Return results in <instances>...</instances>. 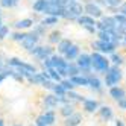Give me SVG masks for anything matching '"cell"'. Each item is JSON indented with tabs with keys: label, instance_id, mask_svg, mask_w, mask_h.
Listing matches in <instances>:
<instances>
[{
	"label": "cell",
	"instance_id": "cell-21",
	"mask_svg": "<svg viewBox=\"0 0 126 126\" xmlns=\"http://www.w3.org/2000/svg\"><path fill=\"white\" fill-rule=\"evenodd\" d=\"M70 80L76 85H88V78H82V76H71Z\"/></svg>",
	"mask_w": 126,
	"mask_h": 126
},
{
	"label": "cell",
	"instance_id": "cell-22",
	"mask_svg": "<svg viewBox=\"0 0 126 126\" xmlns=\"http://www.w3.org/2000/svg\"><path fill=\"white\" fill-rule=\"evenodd\" d=\"M46 5H47V0H37V2L33 3V11L43 12L44 8H46Z\"/></svg>",
	"mask_w": 126,
	"mask_h": 126
},
{
	"label": "cell",
	"instance_id": "cell-24",
	"mask_svg": "<svg viewBox=\"0 0 126 126\" xmlns=\"http://www.w3.org/2000/svg\"><path fill=\"white\" fill-rule=\"evenodd\" d=\"M61 85L65 91H73V88H75V84L71 80H61Z\"/></svg>",
	"mask_w": 126,
	"mask_h": 126
},
{
	"label": "cell",
	"instance_id": "cell-26",
	"mask_svg": "<svg viewBox=\"0 0 126 126\" xmlns=\"http://www.w3.org/2000/svg\"><path fill=\"white\" fill-rule=\"evenodd\" d=\"M47 73H49V76L52 78V79H55V80H58V82H59V80H61V76H59V73H58V71L55 70V68H47Z\"/></svg>",
	"mask_w": 126,
	"mask_h": 126
},
{
	"label": "cell",
	"instance_id": "cell-27",
	"mask_svg": "<svg viewBox=\"0 0 126 126\" xmlns=\"http://www.w3.org/2000/svg\"><path fill=\"white\" fill-rule=\"evenodd\" d=\"M52 90L56 93V97H59V96H64V94H65V90L62 88V85H61V84H59V85H53V87H52Z\"/></svg>",
	"mask_w": 126,
	"mask_h": 126
},
{
	"label": "cell",
	"instance_id": "cell-11",
	"mask_svg": "<svg viewBox=\"0 0 126 126\" xmlns=\"http://www.w3.org/2000/svg\"><path fill=\"white\" fill-rule=\"evenodd\" d=\"M110 96L114 99V100H120V99H123L126 94H125V90H122V88H119V87H111Z\"/></svg>",
	"mask_w": 126,
	"mask_h": 126
},
{
	"label": "cell",
	"instance_id": "cell-43",
	"mask_svg": "<svg viewBox=\"0 0 126 126\" xmlns=\"http://www.w3.org/2000/svg\"><path fill=\"white\" fill-rule=\"evenodd\" d=\"M0 26H2V20H0Z\"/></svg>",
	"mask_w": 126,
	"mask_h": 126
},
{
	"label": "cell",
	"instance_id": "cell-29",
	"mask_svg": "<svg viewBox=\"0 0 126 126\" xmlns=\"http://www.w3.org/2000/svg\"><path fill=\"white\" fill-rule=\"evenodd\" d=\"M105 5L110 8H119L122 5V0H105Z\"/></svg>",
	"mask_w": 126,
	"mask_h": 126
},
{
	"label": "cell",
	"instance_id": "cell-40",
	"mask_svg": "<svg viewBox=\"0 0 126 126\" xmlns=\"http://www.w3.org/2000/svg\"><path fill=\"white\" fill-rule=\"evenodd\" d=\"M115 126H125V125H123V122H122V120H117V123H115Z\"/></svg>",
	"mask_w": 126,
	"mask_h": 126
},
{
	"label": "cell",
	"instance_id": "cell-1",
	"mask_svg": "<svg viewBox=\"0 0 126 126\" xmlns=\"http://www.w3.org/2000/svg\"><path fill=\"white\" fill-rule=\"evenodd\" d=\"M91 67L97 71H106L110 68V59L102 56L100 53H93L91 55Z\"/></svg>",
	"mask_w": 126,
	"mask_h": 126
},
{
	"label": "cell",
	"instance_id": "cell-30",
	"mask_svg": "<svg viewBox=\"0 0 126 126\" xmlns=\"http://www.w3.org/2000/svg\"><path fill=\"white\" fill-rule=\"evenodd\" d=\"M58 23V17H50V18H46L43 20V26H52V24H56Z\"/></svg>",
	"mask_w": 126,
	"mask_h": 126
},
{
	"label": "cell",
	"instance_id": "cell-31",
	"mask_svg": "<svg viewBox=\"0 0 126 126\" xmlns=\"http://www.w3.org/2000/svg\"><path fill=\"white\" fill-rule=\"evenodd\" d=\"M17 3H18V0H2V6H5V8H12Z\"/></svg>",
	"mask_w": 126,
	"mask_h": 126
},
{
	"label": "cell",
	"instance_id": "cell-14",
	"mask_svg": "<svg viewBox=\"0 0 126 126\" xmlns=\"http://www.w3.org/2000/svg\"><path fill=\"white\" fill-rule=\"evenodd\" d=\"M99 114H100V117L103 120H110V119H112V110L110 106H102L100 110H99Z\"/></svg>",
	"mask_w": 126,
	"mask_h": 126
},
{
	"label": "cell",
	"instance_id": "cell-3",
	"mask_svg": "<svg viewBox=\"0 0 126 126\" xmlns=\"http://www.w3.org/2000/svg\"><path fill=\"white\" fill-rule=\"evenodd\" d=\"M43 12H46V14H49L52 17H62V14H64V8L47 0V5H46V8H44Z\"/></svg>",
	"mask_w": 126,
	"mask_h": 126
},
{
	"label": "cell",
	"instance_id": "cell-5",
	"mask_svg": "<svg viewBox=\"0 0 126 126\" xmlns=\"http://www.w3.org/2000/svg\"><path fill=\"white\" fill-rule=\"evenodd\" d=\"M37 41H38V35L37 33H26L24 35V38L21 40V44H23V47L26 50H32L37 47Z\"/></svg>",
	"mask_w": 126,
	"mask_h": 126
},
{
	"label": "cell",
	"instance_id": "cell-20",
	"mask_svg": "<svg viewBox=\"0 0 126 126\" xmlns=\"http://www.w3.org/2000/svg\"><path fill=\"white\" fill-rule=\"evenodd\" d=\"M70 46H71V41H70V40H61V41L58 43V52L65 53Z\"/></svg>",
	"mask_w": 126,
	"mask_h": 126
},
{
	"label": "cell",
	"instance_id": "cell-9",
	"mask_svg": "<svg viewBox=\"0 0 126 126\" xmlns=\"http://www.w3.org/2000/svg\"><path fill=\"white\" fill-rule=\"evenodd\" d=\"M85 12H88V15L90 17H102V11H100V8H99L97 5H94V3H87L85 5Z\"/></svg>",
	"mask_w": 126,
	"mask_h": 126
},
{
	"label": "cell",
	"instance_id": "cell-8",
	"mask_svg": "<svg viewBox=\"0 0 126 126\" xmlns=\"http://www.w3.org/2000/svg\"><path fill=\"white\" fill-rule=\"evenodd\" d=\"M79 70H82V71H87L90 67H91V56H88V55H78V64Z\"/></svg>",
	"mask_w": 126,
	"mask_h": 126
},
{
	"label": "cell",
	"instance_id": "cell-6",
	"mask_svg": "<svg viewBox=\"0 0 126 126\" xmlns=\"http://www.w3.org/2000/svg\"><path fill=\"white\" fill-rule=\"evenodd\" d=\"M93 47L100 50V52H105V53H112L114 49H115V43H110V41H97L93 44Z\"/></svg>",
	"mask_w": 126,
	"mask_h": 126
},
{
	"label": "cell",
	"instance_id": "cell-39",
	"mask_svg": "<svg viewBox=\"0 0 126 126\" xmlns=\"http://www.w3.org/2000/svg\"><path fill=\"white\" fill-rule=\"evenodd\" d=\"M5 70V64H3V61H0V71H3Z\"/></svg>",
	"mask_w": 126,
	"mask_h": 126
},
{
	"label": "cell",
	"instance_id": "cell-23",
	"mask_svg": "<svg viewBox=\"0 0 126 126\" xmlns=\"http://www.w3.org/2000/svg\"><path fill=\"white\" fill-rule=\"evenodd\" d=\"M73 110H75V108L71 106V105H64V106L61 108V115H64V117H68V115H71V114L75 112Z\"/></svg>",
	"mask_w": 126,
	"mask_h": 126
},
{
	"label": "cell",
	"instance_id": "cell-15",
	"mask_svg": "<svg viewBox=\"0 0 126 126\" xmlns=\"http://www.w3.org/2000/svg\"><path fill=\"white\" fill-rule=\"evenodd\" d=\"M78 21H79V24H82L84 28H85V26H94L96 24L94 20H93V17H88V15H80V17H78Z\"/></svg>",
	"mask_w": 126,
	"mask_h": 126
},
{
	"label": "cell",
	"instance_id": "cell-38",
	"mask_svg": "<svg viewBox=\"0 0 126 126\" xmlns=\"http://www.w3.org/2000/svg\"><path fill=\"white\" fill-rule=\"evenodd\" d=\"M119 11H120V14H122V15H126V2H125L123 5H120V6H119Z\"/></svg>",
	"mask_w": 126,
	"mask_h": 126
},
{
	"label": "cell",
	"instance_id": "cell-35",
	"mask_svg": "<svg viewBox=\"0 0 126 126\" xmlns=\"http://www.w3.org/2000/svg\"><path fill=\"white\" fill-rule=\"evenodd\" d=\"M119 102V105H120V108H123V110L126 111V96L123 97V99H120V100H117Z\"/></svg>",
	"mask_w": 126,
	"mask_h": 126
},
{
	"label": "cell",
	"instance_id": "cell-36",
	"mask_svg": "<svg viewBox=\"0 0 126 126\" xmlns=\"http://www.w3.org/2000/svg\"><path fill=\"white\" fill-rule=\"evenodd\" d=\"M37 126H47L46 122H44V119H43V115H40L37 119Z\"/></svg>",
	"mask_w": 126,
	"mask_h": 126
},
{
	"label": "cell",
	"instance_id": "cell-28",
	"mask_svg": "<svg viewBox=\"0 0 126 126\" xmlns=\"http://www.w3.org/2000/svg\"><path fill=\"white\" fill-rule=\"evenodd\" d=\"M88 85H91L93 88H96V90H99L100 88V82H99V79L97 78H88Z\"/></svg>",
	"mask_w": 126,
	"mask_h": 126
},
{
	"label": "cell",
	"instance_id": "cell-7",
	"mask_svg": "<svg viewBox=\"0 0 126 126\" xmlns=\"http://www.w3.org/2000/svg\"><path fill=\"white\" fill-rule=\"evenodd\" d=\"M31 53L43 61V59H46V58H49V56L52 55V49H50V47H46V46H43V47H35V49L31 50Z\"/></svg>",
	"mask_w": 126,
	"mask_h": 126
},
{
	"label": "cell",
	"instance_id": "cell-34",
	"mask_svg": "<svg viewBox=\"0 0 126 126\" xmlns=\"http://www.w3.org/2000/svg\"><path fill=\"white\" fill-rule=\"evenodd\" d=\"M111 61L114 62V64H122V56H119V55H112V58H111Z\"/></svg>",
	"mask_w": 126,
	"mask_h": 126
},
{
	"label": "cell",
	"instance_id": "cell-16",
	"mask_svg": "<svg viewBox=\"0 0 126 126\" xmlns=\"http://www.w3.org/2000/svg\"><path fill=\"white\" fill-rule=\"evenodd\" d=\"M44 103H46V106L47 108H55L59 102H58V99H56V96H46L44 97Z\"/></svg>",
	"mask_w": 126,
	"mask_h": 126
},
{
	"label": "cell",
	"instance_id": "cell-33",
	"mask_svg": "<svg viewBox=\"0 0 126 126\" xmlns=\"http://www.w3.org/2000/svg\"><path fill=\"white\" fill-rule=\"evenodd\" d=\"M24 35H26V33H23V32H21V33H20V32H17V33L12 35V38H14L15 41H21V40L24 38Z\"/></svg>",
	"mask_w": 126,
	"mask_h": 126
},
{
	"label": "cell",
	"instance_id": "cell-37",
	"mask_svg": "<svg viewBox=\"0 0 126 126\" xmlns=\"http://www.w3.org/2000/svg\"><path fill=\"white\" fill-rule=\"evenodd\" d=\"M43 87H46V88H52L53 87V84L50 82V79H46V80H43V84H41Z\"/></svg>",
	"mask_w": 126,
	"mask_h": 126
},
{
	"label": "cell",
	"instance_id": "cell-41",
	"mask_svg": "<svg viewBox=\"0 0 126 126\" xmlns=\"http://www.w3.org/2000/svg\"><path fill=\"white\" fill-rule=\"evenodd\" d=\"M0 126H5V123H3V120L0 119Z\"/></svg>",
	"mask_w": 126,
	"mask_h": 126
},
{
	"label": "cell",
	"instance_id": "cell-10",
	"mask_svg": "<svg viewBox=\"0 0 126 126\" xmlns=\"http://www.w3.org/2000/svg\"><path fill=\"white\" fill-rule=\"evenodd\" d=\"M80 122H82V115L73 112L71 115H68L65 119V126H78Z\"/></svg>",
	"mask_w": 126,
	"mask_h": 126
},
{
	"label": "cell",
	"instance_id": "cell-25",
	"mask_svg": "<svg viewBox=\"0 0 126 126\" xmlns=\"http://www.w3.org/2000/svg\"><path fill=\"white\" fill-rule=\"evenodd\" d=\"M49 41H50L52 44L59 43V41H61V33H59V32H52L50 37H49Z\"/></svg>",
	"mask_w": 126,
	"mask_h": 126
},
{
	"label": "cell",
	"instance_id": "cell-42",
	"mask_svg": "<svg viewBox=\"0 0 126 126\" xmlns=\"http://www.w3.org/2000/svg\"><path fill=\"white\" fill-rule=\"evenodd\" d=\"M14 126H21V125H14Z\"/></svg>",
	"mask_w": 126,
	"mask_h": 126
},
{
	"label": "cell",
	"instance_id": "cell-18",
	"mask_svg": "<svg viewBox=\"0 0 126 126\" xmlns=\"http://www.w3.org/2000/svg\"><path fill=\"white\" fill-rule=\"evenodd\" d=\"M65 71H67V75L71 78V76H78L79 75V67L76 65V64H67V68H65Z\"/></svg>",
	"mask_w": 126,
	"mask_h": 126
},
{
	"label": "cell",
	"instance_id": "cell-19",
	"mask_svg": "<svg viewBox=\"0 0 126 126\" xmlns=\"http://www.w3.org/2000/svg\"><path fill=\"white\" fill-rule=\"evenodd\" d=\"M43 119H44V122H46L47 126H52L53 123H55V112H53V111H47L46 114H43Z\"/></svg>",
	"mask_w": 126,
	"mask_h": 126
},
{
	"label": "cell",
	"instance_id": "cell-13",
	"mask_svg": "<svg viewBox=\"0 0 126 126\" xmlns=\"http://www.w3.org/2000/svg\"><path fill=\"white\" fill-rule=\"evenodd\" d=\"M97 102L96 100H91V99H85L84 100V110L87 111V112H94L96 110H97Z\"/></svg>",
	"mask_w": 126,
	"mask_h": 126
},
{
	"label": "cell",
	"instance_id": "cell-12",
	"mask_svg": "<svg viewBox=\"0 0 126 126\" xmlns=\"http://www.w3.org/2000/svg\"><path fill=\"white\" fill-rule=\"evenodd\" d=\"M78 55H79V47L78 46H71L67 49V52L64 53V56H65V59H70V61H73L75 58H78Z\"/></svg>",
	"mask_w": 126,
	"mask_h": 126
},
{
	"label": "cell",
	"instance_id": "cell-32",
	"mask_svg": "<svg viewBox=\"0 0 126 126\" xmlns=\"http://www.w3.org/2000/svg\"><path fill=\"white\" fill-rule=\"evenodd\" d=\"M6 33H8V28L6 26H0V40H3L6 37Z\"/></svg>",
	"mask_w": 126,
	"mask_h": 126
},
{
	"label": "cell",
	"instance_id": "cell-4",
	"mask_svg": "<svg viewBox=\"0 0 126 126\" xmlns=\"http://www.w3.org/2000/svg\"><path fill=\"white\" fill-rule=\"evenodd\" d=\"M52 68H55L58 73H59V76H65L67 75V71H65V68H67V62L62 59V58H58V56H52Z\"/></svg>",
	"mask_w": 126,
	"mask_h": 126
},
{
	"label": "cell",
	"instance_id": "cell-2",
	"mask_svg": "<svg viewBox=\"0 0 126 126\" xmlns=\"http://www.w3.org/2000/svg\"><path fill=\"white\" fill-rule=\"evenodd\" d=\"M122 79V73L119 67H112V68H108L106 73H105V84L108 87H114L119 84V80Z\"/></svg>",
	"mask_w": 126,
	"mask_h": 126
},
{
	"label": "cell",
	"instance_id": "cell-17",
	"mask_svg": "<svg viewBox=\"0 0 126 126\" xmlns=\"http://www.w3.org/2000/svg\"><path fill=\"white\" fill-rule=\"evenodd\" d=\"M32 24H33V21H32L31 18H24V20L17 21V23H15V28H17V29H28V28H31Z\"/></svg>",
	"mask_w": 126,
	"mask_h": 126
}]
</instances>
